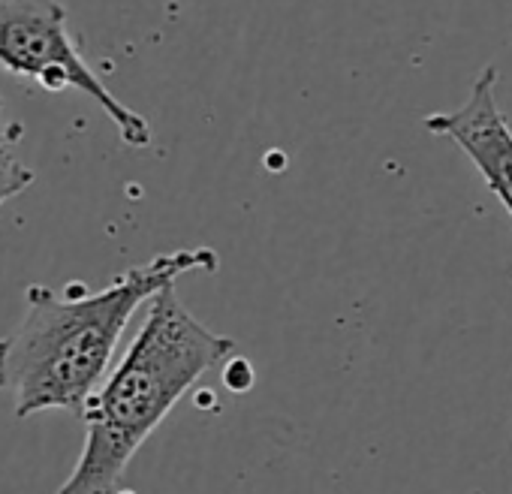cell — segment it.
<instances>
[{"instance_id": "cell-1", "label": "cell", "mask_w": 512, "mask_h": 494, "mask_svg": "<svg viewBox=\"0 0 512 494\" xmlns=\"http://www.w3.org/2000/svg\"><path fill=\"white\" fill-rule=\"evenodd\" d=\"M211 247H181L127 269L103 290L58 293L43 284L25 290V317L0 338V392L13 398L16 419L43 410L82 413L103 386L130 317L181 275L214 272Z\"/></svg>"}, {"instance_id": "cell-2", "label": "cell", "mask_w": 512, "mask_h": 494, "mask_svg": "<svg viewBox=\"0 0 512 494\" xmlns=\"http://www.w3.org/2000/svg\"><path fill=\"white\" fill-rule=\"evenodd\" d=\"M232 347L181 305L175 287L154 296L124 359L88 398L82 452L55 494H115L142 443Z\"/></svg>"}, {"instance_id": "cell-3", "label": "cell", "mask_w": 512, "mask_h": 494, "mask_svg": "<svg viewBox=\"0 0 512 494\" xmlns=\"http://www.w3.org/2000/svg\"><path fill=\"white\" fill-rule=\"evenodd\" d=\"M0 67L37 82L49 94L82 91L118 127L124 145H151V124L124 106L82 58L61 0H0Z\"/></svg>"}, {"instance_id": "cell-4", "label": "cell", "mask_w": 512, "mask_h": 494, "mask_svg": "<svg viewBox=\"0 0 512 494\" xmlns=\"http://www.w3.org/2000/svg\"><path fill=\"white\" fill-rule=\"evenodd\" d=\"M497 70L485 67L470 97L455 112H434L425 118V127L437 136L452 139L479 169L485 187L500 199L506 214L512 217V127L494 100Z\"/></svg>"}, {"instance_id": "cell-5", "label": "cell", "mask_w": 512, "mask_h": 494, "mask_svg": "<svg viewBox=\"0 0 512 494\" xmlns=\"http://www.w3.org/2000/svg\"><path fill=\"white\" fill-rule=\"evenodd\" d=\"M22 136H25V127L7 115L4 100H0V208H4V202L22 196L37 178V172L25 166L19 157Z\"/></svg>"}]
</instances>
